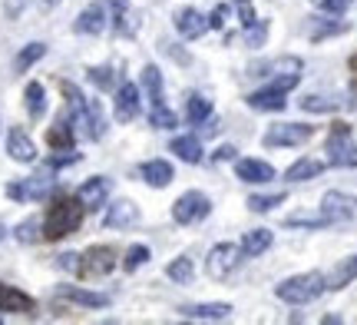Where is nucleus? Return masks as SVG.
<instances>
[{"instance_id":"nucleus-2","label":"nucleus","mask_w":357,"mask_h":325,"mask_svg":"<svg viewBox=\"0 0 357 325\" xmlns=\"http://www.w3.org/2000/svg\"><path fill=\"white\" fill-rule=\"evenodd\" d=\"M321 292H328V279L321 273H301V275H291V279H284L278 289H275V296L281 302H288V305H307V302H314Z\"/></svg>"},{"instance_id":"nucleus-37","label":"nucleus","mask_w":357,"mask_h":325,"mask_svg":"<svg viewBox=\"0 0 357 325\" xmlns=\"http://www.w3.org/2000/svg\"><path fill=\"white\" fill-rule=\"evenodd\" d=\"M142 262H149V246H129L126 262H123V266H126L129 273H132V269H139Z\"/></svg>"},{"instance_id":"nucleus-23","label":"nucleus","mask_w":357,"mask_h":325,"mask_svg":"<svg viewBox=\"0 0 357 325\" xmlns=\"http://www.w3.org/2000/svg\"><path fill=\"white\" fill-rule=\"evenodd\" d=\"M142 90L149 93V103H153V110L155 106H166V100H162V73H159V66H146L142 70Z\"/></svg>"},{"instance_id":"nucleus-20","label":"nucleus","mask_w":357,"mask_h":325,"mask_svg":"<svg viewBox=\"0 0 357 325\" xmlns=\"http://www.w3.org/2000/svg\"><path fill=\"white\" fill-rule=\"evenodd\" d=\"M142 180L149 182V186H155V189H162V186H169L172 182V166H169L166 159H149V163H142Z\"/></svg>"},{"instance_id":"nucleus-11","label":"nucleus","mask_w":357,"mask_h":325,"mask_svg":"<svg viewBox=\"0 0 357 325\" xmlns=\"http://www.w3.org/2000/svg\"><path fill=\"white\" fill-rule=\"evenodd\" d=\"M7 153H10V159H17V163H33V159H37V146H33V140H30L20 127H13V130L7 133Z\"/></svg>"},{"instance_id":"nucleus-47","label":"nucleus","mask_w":357,"mask_h":325,"mask_svg":"<svg viewBox=\"0 0 357 325\" xmlns=\"http://www.w3.org/2000/svg\"><path fill=\"white\" fill-rule=\"evenodd\" d=\"M238 3H242V0H238Z\"/></svg>"},{"instance_id":"nucleus-44","label":"nucleus","mask_w":357,"mask_h":325,"mask_svg":"<svg viewBox=\"0 0 357 325\" xmlns=\"http://www.w3.org/2000/svg\"><path fill=\"white\" fill-rule=\"evenodd\" d=\"M231 157H235V146H222L215 153V159H231Z\"/></svg>"},{"instance_id":"nucleus-10","label":"nucleus","mask_w":357,"mask_h":325,"mask_svg":"<svg viewBox=\"0 0 357 325\" xmlns=\"http://www.w3.org/2000/svg\"><path fill=\"white\" fill-rule=\"evenodd\" d=\"M136 113H139V90H136V83H123L116 90V120L129 123V120H136Z\"/></svg>"},{"instance_id":"nucleus-46","label":"nucleus","mask_w":357,"mask_h":325,"mask_svg":"<svg viewBox=\"0 0 357 325\" xmlns=\"http://www.w3.org/2000/svg\"><path fill=\"white\" fill-rule=\"evenodd\" d=\"M3 236H7V229H3V226H0V239H3Z\"/></svg>"},{"instance_id":"nucleus-16","label":"nucleus","mask_w":357,"mask_h":325,"mask_svg":"<svg viewBox=\"0 0 357 325\" xmlns=\"http://www.w3.org/2000/svg\"><path fill=\"white\" fill-rule=\"evenodd\" d=\"M185 319H202V322H222L231 315V305L225 302H202V305H185L182 309Z\"/></svg>"},{"instance_id":"nucleus-21","label":"nucleus","mask_w":357,"mask_h":325,"mask_svg":"<svg viewBox=\"0 0 357 325\" xmlns=\"http://www.w3.org/2000/svg\"><path fill=\"white\" fill-rule=\"evenodd\" d=\"M284 96H288V93L268 87V90L252 93V96H248V106H252V110H268V113H275V110H284V103H288Z\"/></svg>"},{"instance_id":"nucleus-1","label":"nucleus","mask_w":357,"mask_h":325,"mask_svg":"<svg viewBox=\"0 0 357 325\" xmlns=\"http://www.w3.org/2000/svg\"><path fill=\"white\" fill-rule=\"evenodd\" d=\"M83 203L79 199H56L43 219V236L47 239H63V236L77 233L79 222H83Z\"/></svg>"},{"instance_id":"nucleus-15","label":"nucleus","mask_w":357,"mask_h":325,"mask_svg":"<svg viewBox=\"0 0 357 325\" xmlns=\"http://www.w3.org/2000/svg\"><path fill=\"white\" fill-rule=\"evenodd\" d=\"M235 176L242 182H268V180H275V169L268 166L265 159H238Z\"/></svg>"},{"instance_id":"nucleus-42","label":"nucleus","mask_w":357,"mask_h":325,"mask_svg":"<svg viewBox=\"0 0 357 325\" xmlns=\"http://www.w3.org/2000/svg\"><path fill=\"white\" fill-rule=\"evenodd\" d=\"M60 266H63V269H70V273H79V256L66 252V256H60Z\"/></svg>"},{"instance_id":"nucleus-38","label":"nucleus","mask_w":357,"mask_h":325,"mask_svg":"<svg viewBox=\"0 0 357 325\" xmlns=\"http://www.w3.org/2000/svg\"><path fill=\"white\" fill-rule=\"evenodd\" d=\"M40 222L37 219H26V222H20V229H17V239H20V243H37L40 239Z\"/></svg>"},{"instance_id":"nucleus-27","label":"nucleus","mask_w":357,"mask_h":325,"mask_svg":"<svg viewBox=\"0 0 357 325\" xmlns=\"http://www.w3.org/2000/svg\"><path fill=\"white\" fill-rule=\"evenodd\" d=\"M26 113L33 120H40L43 113H47V90H43V83H26Z\"/></svg>"},{"instance_id":"nucleus-17","label":"nucleus","mask_w":357,"mask_h":325,"mask_svg":"<svg viewBox=\"0 0 357 325\" xmlns=\"http://www.w3.org/2000/svg\"><path fill=\"white\" fill-rule=\"evenodd\" d=\"M106 30V10H102L100 3H89L86 10L77 17V34H89V37H96Z\"/></svg>"},{"instance_id":"nucleus-32","label":"nucleus","mask_w":357,"mask_h":325,"mask_svg":"<svg viewBox=\"0 0 357 325\" xmlns=\"http://www.w3.org/2000/svg\"><path fill=\"white\" fill-rule=\"evenodd\" d=\"M284 226H288V229H298V226H301V229H324V226H331V219H328L324 212H321V216H291Z\"/></svg>"},{"instance_id":"nucleus-45","label":"nucleus","mask_w":357,"mask_h":325,"mask_svg":"<svg viewBox=\"0 0 357 325\" xmlns=\"http://www.w3.org/2000/svg\"><path fill=\"white\" fill-rule=\"evenodd\" d=\"M43 3H47V7H56V3H60V0H43Z\"/></svg>"},{"instance_id":"nucleus-36","label":"nucleus","mask_w":357,"mask_h":325,"mask_svg":"<svg viewBox=\"0 0 357 325\" xmlns=\"http://www.w3.org/2000/svg\"><path fill=\"white\" fill-rule=\"evenodd\" d=\"M149 123L159 127V130H172L176 127V113L166 110V106H155V110H149Z\"/></svg>"},{"instance_id":"nucleus-28","label":"nucleus","mask_w":357,"mask_h":325,"mask_svg":"<svg viewBox=\"0 0 357 325\" xmlns=\"http://www.w3.org/2000/svg\"><path fill=\"white\" fill-rule=\"evenodd\" d=\"M166 275L176 282V286H189L192 279H195V266H192L189 256H178L176 262H169L166 266Z\"/></svg>"},{"instance_id":"nucleus-35","label":"nucleus","mask_w":357,"mask_h":325,"mask_svg":"<svg viewBox=\"0 0 357 325\" xmlns=\"http://www.w3.org/2000/svg\"><path fill=\"white\" fill-rule=\"evenodd\" d=\"M89 80H93L100 90H113L116 87V73L109 66H93V70H89Z\"/></svg>"},{"instance_id":"nucleus-25","label":"nucleus","mask_w":357,"mask_h":325,"mask_svg":"<svg viewBox=\"0 0 357 325\" xmlns=\"http://www.w3.org/2000/svg\"><path fill=\"white\" fill-rule=\"evenodd\" d=\"M321 169H324V163L321 159H298L294 166H288V173H284V180L288 182H305V180H314V176H321Z\"/></svg>"},{"instance_id":"nucleus-19","label":"nucleus","mask_w":357,"mask_h":325,"mask_svg":"<svg viewBox=\"0 0 357 325\" xmlns=\"http://www.w3.org/2000/svg\"><path fill=\"white\" fill-rule=\"evenodd\" d=\"M60 296L77 305H86V309H106L109 305V296L102 292H86V289H77V286H60Z\"/></svg>"},{"instance_id":"nucleus-5","label":"nucleus","mask_w":357,"mask_h":325,"mask_svg":"<svg viewBox=\"0 0 357 325\" xmlns=\"http://www.w3.org/2000/svg\"><path fill=\"white\" fill-rule=\"evenodd\" d=\"M314 136V127L305 123H275L265 130V146H301Z\"/></svg>"},{"instance_id":"nucleus-41","label":"nucleus","mask_w":357,"mask_h":325,"mask_svg":"<svg viewBox=\"0 0 357 325\" xmlns=\"http://www.w3.org/2000/svg\"><path fill=\"white\" fill-rule=\"evenodd\" d=\"M238 13H242V24L248 27V30H252V27H255V10H252V7H248V0H242V7H238Z\"/></svg>"},{"instance_id":"nucleus-31","label":"nucleus","mask_w":357,"mask_h":325,"mask_svg":"<svg viewBox=\"0 0 357 325\" xmlns=\"http://www.w3.org/2000/svg\"><path fill=\"white\" fill-rule=\"evenodd\" d=\"M47 140H50V146H56V150H70V146H73V127L63 120V123H56V127H53Z\"/></svg>"},{"instance_id":"nucleus-3","label":"nucleus","mask_w":357,"mask_h":325,"mask_svg":"<svg viewBox=\"0 0 357 325\" xmlns=\"http://www.w3.org/2000/svg\"><path fill=\"white\" fill-rule=\"evenodd\" d=\"M328 159L337 169H357V143L347 123H334L328 133Z\"/></svg>"},{"instance_id":"nucleus-9","label":"nucleus","mask_w":357,"mask_h":325,"mask_svg":"<svg viewBox=\"0 0 357 325\" xmlns=\"http://www.w3.org/2000/svg\"><path fill=\"white\" fill-rule=\"evenodd\" d=\"M50 189H53L50 176H33V180H24V182L7 186V196H10V199H43Z\"/></svg>"},{"instance_id":"nucleus-26","label":"nucleus","mask_w":357,"mask_h":325,"mask_svg":"<svg viewBox=\"0 0 357 325\" xmlns=\"http://www.w3.org/2000/svg\"><path fill=\"white\" fill-rule=\"evenodd\" d=\"M172 153L185 163H202V143L199 136H176L172 140Z\"/></svg>"},{"instance_id":"nucleus-14","label":"nucleus","mask_w":357,"mask_h":325,"mask_svg":"<svg viewBox=\"0 0 357 325\" xmlns=\"http://www.w3.org/2000/svg\"><path fill=\"white\" fill-rule=\"evenodd\" d=\"M106 196H109V180L96 176V180H86L79 186L77 199L83 203V209H100L102 203H106Z\"/></svg>"},{"instance_id":"nucleus-29","label":"nucleus","mask_w":357,"mask_h":325,"mask_svg":"<svg viewBox=\"0 0 357 325\" xmlns=\"http://www.w3.org/2000/svg\"><path fill=\"white\" fill-rule=\"evenodd\" d=\"M43 53H47V47H43V43H26L24 50L17 53V60H13V70H17V73H26V70L37 64V60H43Z\"/></svg>"},{"instance_id":"nucleus-4","label":"nucleus","mask_w":357,"mask_h":325,"mask_svg":"<svg viewBox=\"0 0 357 325\" xmlns=\"http://www.w3.org/2000/svg\"><path fill=\"white\" fill-rule=\"evenodd\" d=\"M212 212V203H208V196L199 193V189H189V193H182L176 199V206H172V219L178 226H192V222L205 219Z\"/></svg>"},{"instance_id":"nucleus-6","label":"nucleus","mask_w":357,"mask_h":325,"mask_svg":"<svg viewBox=\"0 0 357 325\" xmlns=\"http://www.w3.org/2000/svg\"><path fill=\"white\" fill-rule=\"evenodd\" d=\"M238 256H242V246H231V243H218L208 259H205V273L212 279H229V273L238 266Z\"/></svg>"},{"instance_id":"nucleus-39","label":"nucleus","mask_w":357,"mask_h":325,"mask_svg":"<svg viewBox=\"0 0 357 325\" xmlns=\"http://www.w3.org/2000/svg\"><path fill=\"white\" fill-rule=\"evenodd\" d=\"M351 3H354V0H318L321 10H324V13H334V17L347 13V10H351Z\"/></svg>"},{"instance_id":"nucleus-30","label":"nucleus","mask_w":357,"mask_h":325,"mask_svg":"<svg viewBox=\"0 0 357 325\" xmlns=\"http://www.w3.org/2000/svg\"><path fill=\"white\" fill-rule=\"evenodd\" d=\"M185 117H189L192 127H199V123H205V120L212 117V103L205 100V96H189V110H185Z\"/></svg>"},{"instance_id":"nucleus-34","label":"nucleus","mask_w":357,"mask_h":325,"mask_svg":"<svg viewBox=\"0 0 357 325\" xmlns=\"http://www.w3.org/2000/svg\"><path fill=\"white\" fill-rule=\"evenodd\" d=\"M301 110H305V113H331V110H337V100H324V96H305V100H301Z\"/></svg>"},{"instance_id":"nucleus-22","label":"nucleus","mask_w":357,"mask_h":325,"mask_svg":"<svg viewBox=\"0 0 357 325\" xmlns=\"http://www.w3.org/2000/svg\"><path fill=\"white\" fill-rule=\"evenodd\" d=\"M271 229H252V233H245V239H242V256H261V252H268L271 249Z\"/></svg>"},{"instance_id":"nucleus-12","label":"nucleus","mask_w":357,"mask_h":325,"mask_svg":"<svg viewBox=\"0 0 357 325\" xmlns=\"http://www.w3.org/2000/svg\"><path fill=\"white\" fill-rule=\"evenodd\" d=\"M176 30L182 34L185 40H195L202 37L205 30H208V17L202 10H195V7H185V10L176 17Z\"/></svg>"},{"instance_id":"nucleus-8","label":"nucleus","mask_w":357,"mask_h":325,"mask_svg":"<svg viewBox=\"0 0 357 325\" xmlns=\"http://www.w3.org/2000/svg\"><path fill=\"white\" fill-rule=\"evenodd\" d=\"M321 212L328 216L331 222H347L357 216V196H347V193H324L321 199Z\"/></svg>"},{"instance_id":"nucleus-40","label":"nucleus","mask_w":357,"mask_h":325,"mask_svg":"<svg viewBox=\"0 0 357 325\" xmlns=\"http://www.w3.org/2000/svg\"><path fill=\"white\" fill-rule=\"evenodd\" d=\"M225 17H229V3H218L208 17V27H225Z\"/></svg>"},{"instance_id":"nucleus-7","label":"nucleus","mask_w":357,"mask_h":325,"mask_svg":"<svg viewBox=\"0 0 357 325\" xmlns=\"http://www.w3.org/2000/svg\"><path fill=\"white\" fill-rule=\"evenodd\" d=\"M113 269H116V252L109 246H93L86 249V256H79V273L89 275V279L109 275Z\"/></svg>"},{"instance_id":"nucleus-43","label":"nucleus","mask_w":357,"mask_h":325,"mask_svg":"<svg viewBox=\"0 0 357 325\" xmlns=\"http://www.w3.org/2000/svg\"><path fill=\"white\" fill-rule=\"evenodd\" d=\"M20 7H24V0H7V17H17Z\"/></svg>"},{"instance_id":"nucleus-18","label":"nucleus","mask_w":357,"mask_h":325,"mask_svg":"<svg viewBox=\"0 0 357 325\" xmlns=\"http://www.w3.org/2000/svg\"><path fill=\"white\" fill-rule=\"evenodd\" d=\"M0 312H33V299L13 286H0Z\"/></svg>"},{"instance_id":"nucleus-13","label":"nucleus","mask_w":357,"mask_h":325,"mask_svg":"<svg viewBox=\"0 0 357 325\" xmlns=\"http://www.w3.org/2000/svg\"><path fill=\"white\" fill-rule=\"evenodd\" d=\"M136 222H139V206L129 203V199L113 203L109 212H106V226H109V229H129V226H136Z\"/></svg>"},{"instance_id":"nucleus-24","label":"nucleus","mask_w":357,"mask_h":325,"mask_svg":"<svg viewBox=\"0 0 357 325\" xmlns=\"http://www.w3.org/2000/svg\"><path fill=\"white\" fill-rule=\"evenodd\" d=\"M357 279V256H351V259H344V262H337L334 266V273L328 275V289H344V286H351Z\"/></svg>"},{"instance_id":"nucleus-33","label":"nucleus","mask_w":357,"mask_h":325,"mask_svg":"<svg viewBox=\"0 0 357 325\" xmlns=\"http://www.w3.org/2000/svg\"><path fill=\"white\" fill-rule=\"evenodd\" d=\"M284 203V193H271V196H248V209L255 212H271L275 206Z\"/></svg>"}]
</instances>
